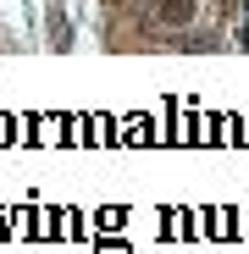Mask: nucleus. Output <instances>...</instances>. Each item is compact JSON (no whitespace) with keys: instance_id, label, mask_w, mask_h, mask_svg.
Listing matches in <instances>:
<instances>
[{"instance_id":"nucleus-1","label":"nucleus","mask_w":249,"mask_h":254,"mask_svg":"<svg viewBox=\"0 0 249 254\" xmlns=\"http://www.w3.org/2000/svg\"><path fill=\"white\" fill-rule=\"evenodd\" d=\"M155 17H161L166 28H188V22L199 17V6H194V0H161V6H155Z\"/></svg>"},{"instance_id":"nucleus-2","label":"nucleus","mask_w":249,"mask_h":254,"mask_svg":"<svg viewBox=\"0 0 249 254\" xmlns=\"http://www.w3.org/2000/svg\"><path fill=\"white\" fill-rule=\"evenodd\" d=\"M244 45H249V28H244Z\"/></svg>"}]
</instances>
